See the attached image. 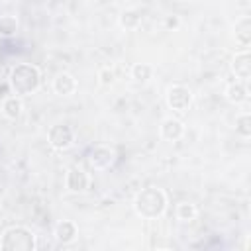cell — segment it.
<instances>
[{
	"mask_svg": "<svg viewBox=\"0 0 251 251\" xmlns=\"http://www.w3.org/2000/svg\"><path fill=\"white\" fill-rule=\"evenodd\" d=\"M8 88L16 96H29L41 88V71L33 63H18L8 75Z\"/></svg>",
	"mask_w": 251,
	"mask_h": 251,
	"instance_id": "6da1fadb",
	"label": "cell"
},
{
	"mask_svg": "<svg viewBox=\"0 0 251 251\" xmlns=\"http://www.w3.org/2000/svg\"><path fill=\"white\" fill-rule=\"evenodd\" d=\"M169 196L159 186H145L133 198V210L143 220H157L167 212Z\"/></svg>",
	"mask_w": 251,
	"mask_h": 251,
	"instance_id": "7a4b0ae2",
	"label": "cell"
},
{
	"mask_svg": "<svg viewBox=\"0 0 251 251\" xmlns=\"http://www.w3.org/2000/svg\"><path fill=\"white\" fill-rule=\"evenodd\" d=\"M0 249L4 251H33L37 249L35 233L25 226H12L4 229L0 237Z\"/></svg>",
	"mask_w": 251,
	"mask_h": 251,
	"instance_id": "3957f363",
	"label": "cell"
},
{
	"mask_svg": "<svg viewBox=\"0 0 251 251\" xmlns=\"http://www.w3.org/2000/svg\"><path fill=\"white\" fill-rule=\"evenodd\" d=\"M165 102L169 110L176 114H184L192 106V90L186 84H171L165 94Z\"/></svg>",
	"mask_w": 251,
	"mask_h": 251,
	"instance_id": "277c9868",
	"label": "cell"
},
{
	"mask_svg": "<svg viewBox=\"0 0 251 251\" xmlns=\"http://www.w3.org/2000/svg\"><path fill=\"white\" fill-rule=\"evenodd\" d=\"M47 141L55 151H67L75 145V131L67 124H55L47 131Z\"/></svg>",
	"mask_w": 251,
	"mask_h": 251,
	"instance_id": "5b68a950",
	"label": "cell"
},
{
	"mask_svg": "<svg viewBox=\"0 0 251 251\" xmlns=\"http://www.w3.org/2000/svg\"><path fill=\"white\" fill-rule=\"evenodd\" d=\"M116 151L110 145H94L86 153V163L92 171H106L114 165Z\"/></svg>",
	"mask_w": 251,
	"mask_h": 251,
	"instance_id": "8992f818",
	"label": "cell"
},
{
	"mask_svg": "<svg viewBox=\"0 0 251 251\" xmlns=\"http://www.w3.org/2000/svg\"><path fill=\"white\" fill-rule=\"evenodd\" d=\"M88 186H90V176H88V173L82 167L75 165V167H71L67 171V175H65V188L69 192L82 194V192L88 190Z\"/></svg>",
	"mask_w": 251,
	"mask_h": 251,
	"instance_id": "52a82bcc",
	"label": "cell"
},
{
	"mask_svg": "<svg viewBox=\"0 0 251 251\" xmlns=\"http://www.w3.org/2000/svg\"><path fill=\"white\" fill-rule=\"evenodd\" d=\"M231 73L241 82L249 80V76H251V55H249L247 49H241L239 53L233 55V59H231Z\"/></svg>",
	"mask_w": 251,
	"mask_h": 251,
	"instance_id": "ba28073f",
	"label": "cell"
},
{
	"mask_svg": "<svg viewBox=\"0 0 251 251\" xmlns=\"http://www.w3.org/2000/svg\"><path fill=\"white\" fill-rule=\"evenodd\" d=\"M159 135H161V139H165V141H178L182 135H184V124L178 120V118H165L163 122H161V126H159Z\"/></svg>",
	"mask_w": 251,
	"mask_h": 251,
	"instance_id": "9c48e42d",
	"label": "cell"
},
{
	"mask_svg": "<svg viewBox=\"0 0 251 251\" xmlns=\"http://www.w3.org/2000/svg\"><path fill=\"white\" fill-rule=\"evenodd\" d=\"M76 86H78L76 84V78L71 73H67V71L57 73L55 78H53V90L59 96H73L76 92Z\"/></svg>",
	"mask_w": 251,
	"mask_h": 251,
	"instance_id": "30bf717a",
	"label": "cell"
},
{
	"mask_svg": "<svg viewBox=\"0 0 251 251\" xmlns=\"http://www.w3.org/2000/svg\"><path fill=\"white\" fill-rule=\"evenodd\" d=\"M53 235H55V239H57L59 243L69 245V243H73V241L76 239L78 227H76V224L71 222V220H61V222H57V226H55V229H53Z\"/></svg>",
	"mask_w": 251,
	"mask_h": 251,
	"instance_id": "8fae6325",
	"label": "cell"
},
{
	"mask_svg": "<svg viewBox=\"0 0 251 251\" xmlns=\"http://www.w3.org/2000/svg\"><path fill=\"white\" fill-rule=\"evenodd\" d=\"M233 35H235V43L241 49H247L249 47V43H251V18L249 16H243V18H239L235 22Z\"/></svg>",
	"mask_w": 251,
	"mask_h": 251,
	"instance_id": "7c38bea8",
	"label": "cell"
},
{
	"mask_svg": "<svg viewBox=\"0 0 251 251\" xmlns=\"http://www.w3.org/2000/svg\"><path fill=\"white\" fill-rule=\"evenodd\" d=\"M224 96H226V100H227L229 104L239 106V104H243V102L247 100L249 94H247V86H245L241 80H233V82H229V84L226 86Z\"/></svg>",
	"mask_w": 251,
	"mask_h": 251,
	"instance_id": "4fadbf2b",
	"label": "cell"
},
{
	"mask_svg": "<svg viewBox=\"0 0 251 251\" xmlns=\"http://www.w3.org/2000/svg\"><path fill=\"white\" fill-rule=\"evenodd\" d=\"M24 112V102L20 96L12 94V96H6L2 100V114L8 118V120H18Z\"/></svg>",
	"mask_w": 251,
	"mask_h": 251,
	"instance_id": "5bb4252c",
	"label": "cell"
},
{
	"mask_svg": "<svg viewBox=\"0 0 251 251\" xmlns=\"http://www.w3.org/2000/svg\"><path fill=\"white\" fill-rule=\"evenodd\" d=\"M141 20H143V16H141V12L137 8H127L118 18V22H120V25L124 29H137L141 25Z\"/></svg>",
	"mask_w": 251,
	"mask_h": 251,
	"instance_id": "9a60e30c",
	"label": "cell"
},
{
	"mask_svg": "<svg viewBox=\"0 0 251 251\" xmlns=\"http://www.w3.org/2000/svg\"><path fill=\"white\" fill-rule=\"evenodd\" d=\"M129 75H131V78H133L137 84H145V82H149L151 76H153V67L147 65V63H135V65H131Z\"/></svg>",
	"mask_w": 251,
	"mask_h": 251,
	"instance_id": "2e32d148",
	"label": "cell"
},
{
	"mask_svg": "<svg viewBox=\"0 0 251 251\" xmlns=\"http://www.w3.org/2000/svg\"><path fill=\"white\" fill-rule=\"evenodd\" d=\"M175 212H176V220L182 224H190L198 216V208L192 202H178Z\"/></svg>",
	"mask_w": 251,
	"mask_h": 251,
	"instance_id": "e0dca14e",
	"label": "cell"
},
{
	"mask_svg": "<svg viewBox=\"0 0 251 251\" xmlns=\"http://www.w3.org/2000/svg\"><path fill=\"white\" fill-rule=\"evenodd\" d=\"M20 27V22L16 16L12 14H6V16H0V37H12L16 35Z\"/></svg>",
	"mask_w": 251,
	"mask_h": 251,
	"instance_id": "ac0fdd59",
	"label": "cell"
},
{
	"mask_svg": "<svg viewBox=\"0 0 251 251\" xmlns=\"http://www.w3.org/2000/svg\"><path fill=\"white\" fill-rule=\"evenodd\" d=\"M235 131H237L243 139H249V137H251V114H249V112H241V114L235 118Z\"/></svg>",
	"mask_w": 251,
	"mask_h": 251,
	"instance_id": "d6986e66",
	"label": "cell"
},
{
	"mask_svg": "<svg viewBox=\"0 0 251 251\" xmlns=\"http://www.w3.org/2000/svg\"><path fill=\"white\" fill-rule=\"evenodd\" d=\"M98 82H100V86H112L114 82H116V71H114V67H110V65H106V67H100L98 69Z\"/></svg>",
	"mask_w": 251,
	"mask_h": 251,
	"instance_id": "ffe728a7",
	"label": "cell"
},
{
	"mask_svg": "<svg viewBox=\"0 0 251 251\" xmlns=\"http://www.w3.org/2000/svg\"><path fill=\"white\" fill-rule=\"evenodd\" d=\"M178 25H180V20H178V16L171 14V16H167V18H165V27H167V29H176Z\"/></svg>",
	"mask_w": 251,
	"mask_h": 251,
	"instance_id": "44dd1931",
	"label": "cell"
},
{
	"mask_svg": "<svg viewBox=\"0 0 251 251\" xmlns=\"http://www.w3.org/2000/svg\"><path fill=\"white\" fill-rule=\"evenodd\" d=\"M0 222H2V210H0Z\"/></svg>",
	"mask_w": 251,
	"mask_h": 251,
	"instance_id": "7402d4cb",
	"label": "cell"
}]
</instances>
